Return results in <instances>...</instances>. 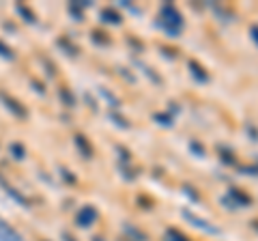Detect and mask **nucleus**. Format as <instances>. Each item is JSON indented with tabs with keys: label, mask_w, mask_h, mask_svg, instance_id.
I'll list each match as a JSON object with an SVG mask.
<instances>
[{
	"label": "nucleus",
	"mask_w": 258,
	"mask_h": 241,
	"mask_svg": "<svg viewBox=\"0 0 258 241\" xmlns=\"http://www.w3.org/2000/svg\"><path fill=\"white\" fill-rule=\"evenodd\" d=\"M97 220V211L93 207H84V209H80V213H78V224L82 228H88L91 224Z\"/></svg>",
	"instance_id": "3"
},
{
	"label": "nucleus",
	"mask_w": 258,
	"mask_h": 241,
	"mask_svg": "<svg viewBox=\"0 0 258 241\" xmlns=\"http://www.w3.org/2000/svg\"><path fill=\"white\" fill-rule=\"evenodd\" d=\"M249 35H252V41L258 45V26H252V28H249Z\"/></svg>",
	"instance_id": "13"
},
{
	"label": "nucleus",
	"mask_w": 258,
	"mask_h": 241,
	"mask_svg": "<svg viewBox=\"0 0 258 241\" xmlns=\"http://www.w3.org/2000/svg\"><path fill=\"white\" fill-rule=\"evenodd\" d=\"M101 20L106 22V24H114V26H118V24L123 22V18H120L116 11H112V9H103L101 11Z\"/></svg>",
	"instance_id": "6"
},
{
	"label": "nucleus",
	"mask_w": 258,
	"mask_h": 241,
	"mask_svg": "<svg viewBox=\"0 0 258 241\" xmlns=\"http://www.w3.org/2000/svg\"><path fill=\"white\" fill-rule=\"evenodd\" d=\"M189 149L194 151V153H198L200 157H205V147H203V144H196V142H191V144H189Z\"/></svg>",
	"instance_id": "10"
},
{
	"label": "nucleus",
	"mask_w": 258,
	"mask_h": 241,
	"mask_svg": "<svg viewBox=\"0 0 258 241\" xmlns=\"http://www.w3.org/2000/svg\"><path fill=\"white\" fill-rule=\"evenodd\" d=\"M76 144H78V147L84 151V155H86V157H91V144L86 142L84 136H78V138H76Z\"/></svg>",
	"instance_id": "8"
},
{
	"label": "nucleus",
	"mask_w": 258,
	"mask_h": 241,
	"mask_svg": "<svg viewBox=\"0 0 258 241\" xmlns=\"http://www.w3.org/2000/svg\"><path fill=\"white\" fill-rule=\"evenodd\" d=\"M159 26L166 30L170 37H176L183 30V15L181 11L176 9V7L172 3H166V5H161V9H159Z\"/></svg>",
	"instance_id": "1"
},
{
	"label": "nucleus",
	"mask_w": 258,
	"mask_h": 241,
	"mask_svg": "<svg viewBox=\"0 0 258 241\" xmlns=\"http://www.w3.org/2000/svg\"><path fill=\"white\" fill-rule=\"evenodd\" d=\"M164 239H166V241H189L181 230H176V228H168L166 235H164Z\"/></svg>",
	"instance_id": "7"
},
{
	"label": "nucleus",
	"mask_w": 258,
	"mask_h": 241,
	"mask_svg": "<svg viewBox=\"0 0 258 241\" xmlns=\"http://www.w3.org/2000/svg\"><path fill=\"white\" fill-rule=\"evenodd\" d=\"M222 203H224L226 207H228V209H230V211H237V209H239V207H237L235 203H232V200H230L228 196H224V198H222Z\"/></svg>",
	"instance_id": "11"
},
{
	"label": "nucleus",
	"mask_w": 258,
	"mask_h": 241,
	"mask_svg": "<svg viewBox=\"0 0 258 241\" xmlns=\"http://www.w3.org/2000/svg\"><path fill=\"white\" fill-rule=\"evenodd\" d=\"M183 190H185V194H187L191 200H198V194H194V190L189 186H183Z\"/></svg>",
	"instance_id": "12"
},
{
	"label": "nucleus",
	"mask_w": 258,
	"mask_h": 241,
	"mask_svg": "<svg viewBox=\"0 0 258 241\" xmlns=\"http://www.w3.org/2000/svg\"><path fill=\"white\" fill-rule=\"evenodd\" d=\"M252 226H254V228L258 230V220H254V222H252Z\"/></svg>",
	"instance_id": "14"
},
{
	"label": "nucleus",
	"mask_w": 258,
	"mask_h": 241,
	"mask_svg": "<svg viewBox=\"0 0 258 241\" xmlns=\"http://www.w3.org/2000/svg\"><path fill=\"white\" fill-rule=\"evenodd\" d=\"M181 215H183V218L187 220L189 224H194L196 228H200L203 232H207V235H217V232H220L211 222H207V220H203V218H198V215H196V213H191L189 209H181Z\"/></svg>",
	"instance_id": "2"
},
{
	"label": "nucleus",
	"mask_w": 258,
	"mask_h": 241,
	"mask_svg": "<svg viewBox=\"0 0 258 241\" xmlns=\"http://www.w3.org/2000/svg\"><path fill=\"white\" fill-rule=\"evenodd\" d=\"M189 71H191V76H194V80H198L200 84H205V82H209V74L205 71V67L200 65V63H196V61H189Z\"/></svg>",
	"instance_id": "5"
},
{
	"label": "nucleus",
	"mask_w": 258,
	"mask_h": 241,
	"mask_svg": "<svg viewBox=\"0 0 258 241\" xmlns=\"http://www.w3.org/2000/svg\"><path fill=\"white\" fill-rule=\"evenodd\" d=\"M64 239H67V241H74V239H71V237H69V235H64Z\"/></svg>",
	"instance_id": "15"
},
{
	"label": "nucleus",
	"mask_w": 258,
	"mask_h": 241,
	"mask_svg": "<svg viewBox=\"0 0 258 241\" xmlns=\"http://www.w3.org/2000/svg\"><path fill=\"white\" fill-rule=\"evenodd\" d=\"M228 198H230L237 207H247V205H252V198H249L245 192H243V190H239V188L228 190Z\"/></svg>",
	"instance_id": "4"
},
{
	"label": "nucleus",
	"mask_w": 258,
	"mask_h": 241,
	"mask_svg": "<svg viewBox=\"0 0 258 241\" xmlns=\"http://www.w3.org/2000/svg\"><path fill=\"white\" fill-rule=\"evenodd\" d=\"M153 118H155V120H157V123H159V125L172 127V118H170V116H168V114H161V112H157V114H155V116H153Z\"/></svg>",
	"instance_id": "9"
}]
</instances>
